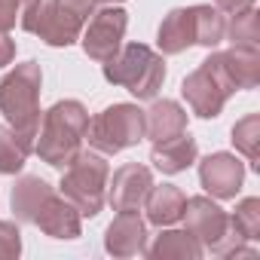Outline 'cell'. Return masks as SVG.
<instances>
[{"mask_svg": "<svg viewBox=\"0 0 260 260\" xmlns=\"http://www.w3.org/2000/svg\"><path fill=\"white\" fill-rule=\"evenodd\" d=\"M86 128H89V110L80 101H74V98L55 101L40 119L37 138H34V153L52 169H64L83 150Z\"/></svg>", "mask_w": 260, "mask_h": 260, "instance_id": "1", "label": "cell"}, {"mask_svg": "<svg viewBox=\"0 0 260 260\" xmlns=\"http://www.w3.org/2000/svg\"><path fill=\"white\" fill-rule=\"evenodd\" d=\"M92 13L95 0H25L19 25L46 46H71L80 40Z\"/></svg>", "mask_w": 260, "mask_h": 260, "instance_id": "2", "label": "cell"}, {"mask_svg": "<svg viewBox=\"0 0 260 260\" xmlns=\"http://www.w3.org/2000/svg\"><path fill=\"white\" fill-rule=\"evenodd\" d=\"M40 86L43 71L37 61H22L0 80V113L7 125L31 147L40 128Z\"/></svg>", "mask_w": 260, "mask_h": 260, "instance_id": "3", "label": "cell"}, {"mask_svg": "<svg viewBox=\"0 0 260 260\" xmlns=\"http://www.w3.org/2000/svg\"><path fill=\"white\" fill-rule=\"evenodd\" d=\"M187 233L211 254H220V257H257L254 248L242 245L245 239L233 230L230 223V214L211 202L208 196H190L184 202V214H181Z\"/></svg>", "mask_w": 260, "mask_h": 260, "instance_id": "4", "label": "cell"}, {"mask_svg": "<svg viewBox=\"0 0 260 260\" xmlns=\"http://www.w3.org/2000/svg\"><path fill=\"white\" fill-rule=\"evenodd\" d=\"M104 80L128 89L138 101H150L162 89L166 61L147 43H125L110 61H104Z\"/></svg>", "mask_w": 260, "mask_h": 260, "instance_id": "5", "label": "cell"}, {"mask_svg": "<svg viewBox=\"0 0 260 260\" xmlns=\"http://www.w3.org/2000/svg\"><path fill=\"white\" fill-rule=\"evenodd\" d=\"M107 178L110 166L98 150H80L61 169V196L80 211V217H95L107 202Z\"/></svg>", "mask_w": 260, "mask_h": 260, "instance_id": "6", "label": "cell"}, {"mask_svg": "<svg viewBox=\"0 0 260 260\" xmlns=\"http://www.w3.org/2000/svg\"><path fill=\"white\" fill-rule=\"evenodd\" d=\"M86 138H89V147H95L104 156L135 147L138 141H144V110L138 104H125V101L110 104L89 119Z\"/></svg>", "mask_w": 260, "mask_h": 260, "instance_id": "7", "label": "cell"}, {"mask_svg": "<svg viewBox=\"0 0 260 260\" xmlns=\"http://www.w3.org/2000/svg\"><path fill=\"white\" fill-rule=\"evenodd\" d=\"M181 92H184V98H187V104H190V110L196 116L214 119V116H220V110H223L226 98L236 92V86L230 83L217 52H211L193 74L184 77Z\"/></svg>", "mask_w": 260, "mask_h": 260, "instance_id": "8", "label": "cell"}, {"mask_svg": "<svg viewBox=\"0 0 260 260\" xmlns=\"http://www.w3.org/2000/svg\"><path fill=\"white\" fill-rule=\"evenodd\" d=\"M125 28H128V13L119 10V7H113V4H107L104 10H98V13L89 16L86 28L80 34L83 37V52L92 61H98V64L110 61L119 52V46H122Z\"/></svg>", "mask_w": 260, "mask_h": 260, "instance_id": "9", "label": "cell"}, {"mask_svg": "<svg viewBox=\"0 0 260 260\" xmlns=\"http://www.w3.org/2000/svg\"><path fill=\"white\" fill-rule=\"evenodd\" d=\"M199 184L214 199H236L245 184V166L233 153H208L199 162Z\"/></svg>", "mask_w": 260, "mask_h": 260, "instance_id": "10", "label": "cell"}, {"mask_svg": "<svg viewBox=\"0 0 260 260\" xmlns=\"http://www.w3.org/2000/svg\"><path fill=\"white\" fill-rule=\"evenodd\" d=\"M153 187V175L141 162H128L113 172V181L107 184V202L113 211H138L144 205V196Z\"/></svg>", "mask_w": 260, "mask_h": 260, "instance_id": "11", "label": "cell"}, {"mask_svg": "<svg viewBox=\"0 0 260 260\" xmlns=\"http://www.w3.org/2000/svg\"><path fill=\"white\" fill-rule=\"evenodd\" d=\"M147 248V220L138 211H119L104 230V251L110 257H138Z\"/></svg>", "mask_w": 260, "mask_h": 260, "instance_id": "12", "label": "cell"}, {"mask_svg": "<svg viewBox=\"0 0 260 260\" xmlns=\"http://www.w3.org/2000/svg\"><path fill=\"white\" fill-rule=\"evenodd\" d=\"M181 132H187V110L178 101L156 98L150 104V110H144V138H150L153 144L175 138Z\"/></svg>", "mask_w": 260, "mask_h": 260, "instance_id": "13", "label": "cell"}, {"mask_svg": "<svg viewBox=\"0 0 260 260\" xmlns=\"http://www.w3.org/2000/svg\"><path fill=\"white\" fill-rule=\"evenodd\" d=\"M199 156V147H196V138H190L187 132L175 135V138H166V141H156L153 150H150V162L162 172V175H181L187 172Z\"/></svg>", "mask_w": 260, "mask_h": 260, "instance_id": "14", "label": "cell"}, {"mask_svg": "<svg viewBox=\"0 0 260 260\" xmlns=\"http://www.w3.org/2000/svg\"><path fill=\"white\" fill-rule=\"evenodd\" d=\"M34 226H40L46 236H52V239H77L80 236V211L64 199V196H58V193H52L49 199H46V205L40 208V214H37V220H34Z\"/></svg>", "mask_w": 260, "mask_h": 260, "instance_id": "15", "label": "cell"}, {"mask_svg": "<svg viewBox=\"0 0 260 260\" xmlns=\"http://www.w3.org/2000/svg\"><path fill=\"white\" fill-rule=\"evenodd\" d=\"M52 193H55V190H52L40 175H25V178H19L16 187H13V196H10V205H13L16 220L34 226L40 208L46 205V199H49Z\"/></svg>", "mask_w": 260, "mask_h": 260, "instance_id": "16", "label": "cell"}, {"mask_svg": "<svg viewBox=\"0 0 260 260\" xmlns=\"http://www.w3.org/2000/svg\"><path fill=\"white\" fill-rule=\"evenodd\" d=\"M184 202H187V196H184L181 187H175V184H159L156 187L153 184L150 193L144 196L147 223H153V226H172V223H178L181 214H184Z\"/></svg>", "mask_w": 260, "mask_h": 260, "instance_id": "17", "label": "cell"}, {"mask_svg": "<svg viewBox=\"0 0 260 260\" xmlns=\"http://www.w3.org/2000/svg\"><path fill=\"white\" fill-rule=\"evenodd\" d=\"M230 83L239 89H254L260 83V49H242V46H230L226 52H217Z\"/></svg>", "mask_w": 260, "mask_h": 260, "instance_id": "18", "label": "cell"}, {"mask_svg": "<svg viewBox=\"0 0 260 260\" xmlns=\"http://www.w3.org/2000/svg\"><path fill=\"white\" fill-rule=\"evenodd\" d=\"M162 230V226H159ZM150 260H199L205 248L187 230H162L150 248H144Z\"/></svg>", "mask_w": 260, "mask_h": 260, "instance_id": "19", "label": "cell"}, {"mask_svg": "<svg viewBox=\"0 0 260 260\" xmlns=\"http://www.w3.org/2000/svg\"><path fill=\"white\" fill-rule=\"evenodd\" d=\"M156 43H159V52L162 55H181L184 49L193 46V22H190V7H178L172 10L162 22H159V31H156Z\"/></svg>", "mask_w": 260, "mask_h": 260, "instance_id": "20", "label": "cell"}, {"mask_svg": "<svg viewBox=\"0 0 260 260\" xmlns=\"http://www.w3.org/2000/svg\"><path fill=\"white\" fill-rule=\"evenodd\" d=\"M190 22H193V46L214 49L226 34V22L217 7H208V4L190 7Z\"/></svg>", "mask_w": 260, "mask_h": 260, "instance_id": "21", "label": "cell"}, {"mask_svg": "<svg viewBox=\"0 0 260 260\" xmlns=\"http://www.w3.org/2000/svg\"><path fill=\"white\" fill-rule=\"evenodd\" d=\"M233 144L251 162V169L260 172V113H248L233 125Z\"/></svg>", "mask_w": 260, "mask_h": 260, "instance_id": "22", "label": "cell"}, {"mask_svg": "<svg viewBox=\"0 0 260 260\" xmlns=\"http://www.w3.org/2000/svg\"><path fill=\"white\" fill-rule=\"evenodd\" d=\"M34 147L22 141L10 125H0V175H16L25 169V159Z\"/></svg>", "mask_w": 260, "mask_h": 260, "instance_id": "23", "label": "cell"}, {"mask_svg": "<svg viewBox=\"0 0 260 260\" xmlns=\"http://www.w3.org/2000/svg\"><path fill=\"white\" fill-rule=\"evenodd\" d=\"M233 46H242V49H260V13L251 7L239 16H233V22L226 25V34Z\"/></svg>", "mask_w": 260, "mask_h": 260, "instance_id": "24", "label": "cell"}, {"mask_svg": "<svg viewBox=\"0 0 260 260\" xmlns=\"http://www.w3.org/2000/svg\"><path fill=\"white\" fill-rule=\"evenodd\" d=\"M230 223L245 242H257L260 239V199L257 196L242 199L236 205V211L230 214Z\"/></svg>", "mask_w": 260, "mask_h": 260, "instance_id": "25", "label": "cell"}, {"mask_svg": "<svg viewBox=\"0 0 260 260\" xmlns=\"http://www.w3.org/2000/svg\"><path fill=\"white\" fill-rule=\"evenodd\" d=\"M22 254V233L13 220H0V260H16Z\"/></svg>", "mask_w": 260, "mask_h": 260, "instance_id": "26", "label": "cell"}, {"mask_svg": "<svg viewBox=\"0 0 260 260\" xmlns=\"http://www.w3.org/2000/svg\"><path fill=\"white\" fill-rule=\"evenodd\" d=\"M19 13H22V0H0V31L16 28Z\"/></svg>", "mask_w": 260, "mask_h": 260, "instance_id": "27", "label": "cell"}, {"mask_svg": "<svg viewBox=\"0 0 260 260\" xmlns=\"http://www.w3.org/2000/svg\"><path fill=\"white\" fill-rule=\"evenodd\" d=\"M16 58V40L10 37V31H0V68L13 64Z\"/></svg>", "mask_w": 260, "mask_h": 260, "instance_id": "28", "label": "cell"}, {"mask_svg": "<svg viewBox=\"0 0 260 260\" xmlns=\"http://www.w3.org/2000/svg\"><path fill=\"white\" fill-rule=\"evenodd\" d=\"M214 7L220 13H226V16H239V13H245V10L254 7V0H214Z\"/></svg>", "mask_w": 260, "mask_h": 260, "instance_id": "29", "label": "cell"}, {"mask_svg": "<svg viewBox=\"0 0 260 260\" xmlns=\"http://www.w3.org/2000/svg\"><path fill=\"white\" fill-rule=\"evenodd\" d=\"M95 4H104L107 7V4H122V0H95Z\"/></svg>", "mask_w": 260, "mask_h": 260, "instance_id": "30", "label": "cell"}, {"mask_svg": "<svg viewBox=\"0 0 260 260\" xmlns=\"http://www.w3.org/2000/svg\"><path fill=\"white\" fill-rule=\"evenodd\" d=\"M22 4H25V0H22Z\"/></svg>", "mask_w": 260, "mask_h": 260, "instance_id": "31", "label": "cell"}]
</instances>
